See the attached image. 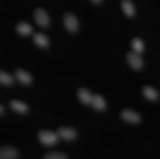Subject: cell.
Masks as SVG:
<instances>
[{"label": "cell", "instance_id": "obj_1", "mask_svg": "<svg viewBox=\"0 0 160 159\" xmlns=\"http://www.w3.org/2000/svg\"><path fill=\"white\" fill-rule=\"evenodd\" d=\"M38 139L45 146H53L58 142L59 136L58 132L50 130H41L38 134Z\"/></svg>", "mask_w": 160, "mask_h": 159}, {"label": "cell", "instance_id": "obj_2", "mask_svg": "<svg viewBox=\"0 0 160 159\" xmlns=\"http://www.w3.org/2000/svg\"><path fill=\"white\" fill-rule=\"evenodd\" d=\"M63 23L65 27L71 32H77L78 29V20L77 17L71 12H67L64 15Z\"/></svg>", "mask_w": 160, "mask_h": 159}, {"label": "cell", "instance_id": "obj_3", "mask_svg": "<svg viewBox=\"0 0 160 159\" xmlns=\"http://www.w3.org/2000/svg\"><path fill=\"white\" fill-rule=\"evenodd\" d=\"M127 61L128 62V64L131 66L135 70L141 69L143 66V61H142V57H140L139 53L135 52L133 51L129 52L127 54Z\"/></svg>", "mask_w": 160, "mask_h": 159}, {"label": "cell", "instance_id": "obj_4", "mask_svg": "<svg viewBox=\"0 0 160 159\" xmlns=\"http://www.w3.org/2000/svg\"><path fill=\"white\" fill-rule=\"evenodd\" d=\"M33 17L35 18V21L37 22L38 25L41 27H48L50 23V19L48 15L42 8H37L33 12Z\"/></svg>", "mask_w": 160, "mask_h": 159}, {"label": "cell", "instance_id": "obj_5", "mask_svg": "<svg viewBox=\"0 0 160 159\" xmlns=\"http://www.w3.org/2000/svg\"><path fill=\"white\" fill-rule=\"evenodd\" d=\"M58 134L60 137L67 141H72L77 138L78 133L76 130L70 127H61L58 129Z\"/></svg>", "mask_w": 160, "mask_h": 159}, {"label": "cell", "instance_id": "obj_6", "mask_svg": "<svg viewBox=\"0 0 160 159\" xmlns=\"http://www.w3.org/2000/svg\"><path fill=\"white\" fill-rule=\"evenodd\" d=\"M120 116L124 121L130 123H138L141 120V117L138 112L130 109L122 110L120 113Z\"/></svg>", "mask_w": 160, "mask_h": 159}, {"label": "cell", "instance_id": "obj_7", "mask_svg": "<svg viewBox=\"0 0 160 159\" xmlns=\"http://www.w3.org/2000/svg\"><path fill=\"white\" fill-rule=\"evenodd\" d=\"M18 152L17 149L9 146H3L0 148V159H16Z\"/></svg>", "mask_w": 160, "mask_h": 159}, {"label": "cell", "instance_id": "obj_8", "mask_svg": "<svg viewBox=\"0 0 160 159\" xmlns=\"http://www.w3.org/2000/svg\"><path fill=\"white\" fill-rule=\"evenodd\" d=\"M15 77L21 83L24 85H28L32 82V77L29 72L22 69H18L15 71Z\"/></svg>", "mask_w": 160, "mask_h": 159}, {"label": "cell", "instance_id": "obj_9", "mask_svg": "<svg viewBox=\"0 0 160 159\" xmlns=\"http://www.w3.org/2000/svg\"><path fill=\"white\" fill-rule=\"evenodd\" d=\"M92 107L98 111H103L106 108V102L103 97L99 94H93L91 100V103Z\"/></svg>", "mask_w": 160, "mask_h": 159}, {"label": "cell", "instance_id": "obj_10", "mask_svg": "<svg viewBox=\"0 0 160 159\" xmlns=\"http://www.w3.org/2000/svg\"><path fill=\"white\" fill-rule=\"evenodd\" d=\"M33 42L38 47H42V48L48 47V45H49L48 37L42 32H36L33 35Z\"/></svg>", "mask_w": 160, "mask_h": 159}, {"label": "cell", "instance_id": "obj_11", "mask_svg": "<svg viewBox=\"0 0 160 159\" xmlns=\"http://www.w3.org/2000/svg\"><path fill=\"white\" fill-rule=\"evenodd\" d=\"M9 104L11 108L18 113H26L28 111V105L21 101H18V100H12V101H10Z\"/></svg>", "mask_w": 160, "mask_h": 159}, {"label": "cell", "instance_id": "obj_12", "mask_svg": "<svg viewBox=\"0 0 160 159\" xmlns=\"http://www.w3.org/2000/svg\"><path fill=\"white\" fill-rule=\"evenodd\" d=\"M78 99L83 104H90L92 95L90 93L88 90L84 88V87H82V88H79L78 90Z\"/></svg>", "mask_w": 160, "mask_h": 159}, {"label": "cell", "instance_id": "obj_13", "mask_svg": "<svg viewBox=\"0 0 160 159\" xmlns=\"http://www.w3.org/2000/svg\"><path fill=\"white\" fill-rule=\"evenodd\" d=\"M142 93L144 97L150 101H156L158 98V92L151 86H144L142 87Z\"/></svg>", "mask_w": 160, "mask_h": 159}, {"label": "cell", "instance_id": "obj_14", "mask_svg": "<svg viewBox=\"0 0 160 159\" xmlns=\"http://www.w3.org/2000/svg\"><path fill=\"white\" fill-rule=\"evenodd\" d=\"M16 31L18 33L22 36H27L30 35L32 32V27L29 23L25 22H20L16 26Z\"/></svg>", "mask_w": 160, "mask_h": 159}, {"label": "cell", "instance_id": "obj_15", "mask_svg": "<svg viewBox=\"0 0 160 159\" xmlns=\"http://www.w3.org/2000/svg\"><path fill=\"white\" fill-rule=\"evenodd\" d=\"M121 7L122 11L124 12L125 15L128 17H132L134 15V7L132 5V2L129 0H123L121 2Z\"/></svg>", "mask_w": 160, "mask_h": 159}, {"label": "cell", "instance_id": "obj_16", "mask_svg": "<svg viewBox=\"0 0 160 159\" xmlns=\"http://www.w3.org/2000/svg\"><path fill=\"white\" fill-rule=\"evenodd\" d=\"M131 46H132L133 52L140 53L144 50V44L139 37H134L131 42Z\"/></svg>", "mask_w": 160, "mask_h": 159}, {"label": "cell", "instance_id": "obj_17", "mask_svg": "<svg viewBox=\"0 0 160 159\" xmlns=\"http://www.w3.org/2000/svg\"><path fill=\"white\" fill-rule=\"evenodd\" d=\"M0 82L3 85H11L13 82V78L9 73H8L3 70L0 71Z\"/></svg>", "mask_w": 160, "mask_h": 159}, {"label": "cell", "instance_id": "obj_18", "mask_svg": "<svg viewBox=\"0 0 160 159\" xmlns=\"http://www.w3.org/2000/svg\"><path fill=\"white\" fill-rule=\"evenodd\" d=\"M43 159H68V157L62 152H50L44 155Z\"/></svg>", "mask_w": 160, "mask_h": 159}, {"label": "cell", "instance_id": "obj_19", "mask_svg": "<svg viewBox=\"0 0 160 159\" xmlns=\"http://www.w3.org/2000/svg\"><path fill=\"white\" fill-rule=\"evenodd\" d=\"M3 113H4V108H3V106L1 104L0 105V115H1V116H2V115H3Z\"/></svg>", "mask_w": 160, "mask_h": 159}, {"label": "cell", "instance_id": "obj_20", "mask_svg": "<svg viewBox=\"0 0 160 159\" xmlns=\"http://www.w3.org/2000/svg\"><path fill=\"white\" fill-rule=\"evenodd\" d=\"M91 2L95 3V4H100L101 2H102V1H101V0H92V1H91Z\"/></svg>", "mask_w": 160, "mask_h": 159}]
</instances>
